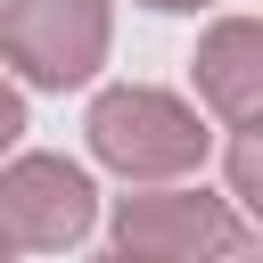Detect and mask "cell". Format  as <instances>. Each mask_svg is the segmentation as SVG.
I'll return each mask as SVG.
<instances>
[{
    "label": "cell",
    "mask_w": 263,
    "mask_h": 263,
    "mask_svg": "<svg viewBox=\"0 0 263 263\" xmlns=\"http://www.w3.org/2000/svg\"><path fill=\"white\" fill-rule=\"evenodd\" d=\"M0 263H16V247H8V238H0Z\"/></svg>",
    "instance_id": "cell-9"
},
{
    "label": "cell",
    "mask_w": 263,
    "mask_h": 263,
    "mask_svg": "<svg viewBox=\"0 0 263 263\" xmlns=\"http://www.w3.org/2000/svg\"><path fill=\"white\" fill-rule=\"evenodd\" d=\"M99 263H148V255H115V247H107V255H99Z\"/></svg>",
    "instance_id": "cell-8"
},
{
    "label": "cell",
    "mask_w": 263,
    "mask_h": 263,
    "mask_svg": "<svg viewBox=\"0 0 263 263\" xmlns=\"http://www.w3.org/2000/svg\"><path fill=\"white\" fill-rule=\"evenodd\" d=\"M189 74H197V107H205L222 132H255V115H263V25H255V16L205 25Z\"/></svg>",
    "instance_id": "cell-5"
},
{
    "label": "cell",
    "mask_w": 263,
    "mask_h": 263,
    "mask_svg": "<svg viewBox=\"0 0 263 263\" xmlns=\"http://www.w3.org/2000/svg\"><path fill=\"white\" fill-rule=\"evenodd\" d=\"M140 8H164V16H197V8H214V0H140Z\"/></svg>",
    "instance_id": "cell-7"
},
{
    "label": "cell",
    "mask_w": 263,
    "mask_h": 263,
    "mask_svg": "<svg viewBox=\"0 0 263 263\" xmlns=\"http://www.w3.org/2000/svg\"><path fill=\"white\" fill-rule=\"evenodd\" d=\"M82 140L107 173H123L132 189H164V181H189L205 156H214V132L205 115L181 99V90H156V82H107L82 115Z\"/></svg>",
    "instance_id": "cell-1"
},
{
    "label": "cell",
    "mask_w": 263,
    "mask_h": 263,
    "mask_svg": "<svg viewBox=\"0 0 263 263\" xmlns=\"http://www.w3.org/2000/svg\"><path fill=\"white\" fill-rule=\"evenodd\" d=\"M16 140H25V90H16L8 74H0V156H8Z\"/></svg>",
    "instance_id": "cell-6"
},
{
    "label": "cell",
    "mask_w": 263,
    "mask_h": 263,
    "mask_svg": "<svg viewBox=\"0 0 263 263\" xmlns=\"http://www.w3.org/2000/svg\"><path fill=\"white\" fill-rule=\"evenodd\" d=\"M90 222H99V181L74 156L49 148L0 156V238L16 255H66L90 238Z\"/></svg>",
    "instance_id": "cell-4"
},
{
    "label": "cell",
    "mask_w": 263,
    "mask_h": 263,
    "mask_svg": "<svg viewBox=\"0 0 263 263\" xmlns=\"http://www.w3.org/2000/svg\"><path fill=\"white\" fill-rule=\"evenodd\" d=\"M107 230H115V255H148V263H238L247 255V214L222 189H189V181L115 197Z\"/></svg>",
    "instance_id": "cell-2"
},
{
    "label": "cell",
    "mask_w": 263,
    "mask_h": 263,
    "mask_svg": "<svg viewBox=\"0 0 263 263\" xmlns=\"http://www.w3.org/2000/svg\"><path fill=\"white\" fill-rule=\"evenodd\" d=\"M115 49V0H0V66L33 90L99 82Z\"/></svg>",
    "instance_id": "cell-3"
}]
</instances>
